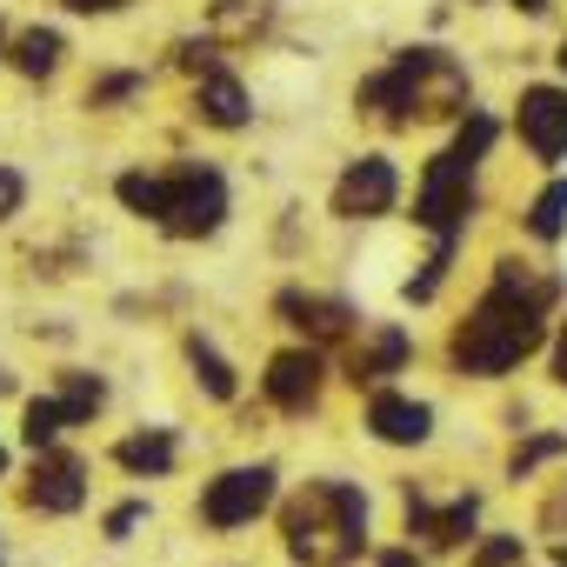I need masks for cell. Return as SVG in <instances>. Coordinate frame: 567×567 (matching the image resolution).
I'll use <instances>...</instances> for the list:
<instances>
[{"label": "cell", "mask_w": 567, "mask_h": 567, "mask_svg": "<svg viewBox=\"0 0 567 567\" xmlns=\"http://www.w3.org/2000/svg\"><path fill=\"white\" fill-rule=\"evenodd\" d=\"M267 501H274V467H227L220 481H207L200 520H207V527H240V520H254Z\"/></svg>", "instance_id": "cell-6"}, {"label": "cell", "mask_w": 567, "mask_h": 567, "mask_svg": "<svg viewBox=\"0 0 567 567\" xmlns=\"http://www.w3.org/2000/svg\"><path fill=\"white\" fill-rule=\"evenodd\" d=\"M101 401H107V388H101L94 374H68V388H61L68 421H94V414H101Z\"/></svg>", "instance_id": "cell-21"}, {"label": "cell", "mask_w": 567, "mask_h": 567, "mask_svg": "<svg viewBox=\"0 0 567 567\" xmlns=\"http://www.w3.org/2000/svg\"><path fill=\"white\" fill-rule=\"evenodd\" d=\"M21 194H28V187H21V174H14V167H0V220L21 214Z\"/></svg>", "instance_id": "cell-26"}, {"label": "cell", "mask_w": 567, "mask_h": 567, "mask_svg": "<svg viewBox=\"0 0 567 567\" xmlns=\"http://www.w3.org/2000/svg\"><path fill=\"white\" fill-rule=\"evenodd\" d=\"M368 427L394 447H421L434 434V408L427 401H408V394H374L368 401Z\"/></svg>", "instance_id": "cell-10"}, {"label": "cell", "mask_w": 567, "mask_h": 567, "mask_svg": "<svg viewBox=\"0 0 567 567\" xmlns=\"http://www.w3.org/2000/svg\"><path fill=\"white\" fill-rule=\"evenodd\" d=\"M54 61H61V34H54V28H28V34L14 41V68H21V74H48Z\"/></svg>", "instance_id": "cell-19"}, {"label": "cell", "mask_w": 567, "mask_h": 567, "mask_svg": "<svg viewBox=\"0 0 567 567\" xmlns=\"http://www.w3.org/2000/svg\"><path fill=\"white\" fill-rule=\"evenodd\" d=\"M514 8H527V14H547V0H514Z\"/></svg>", "instance_id": "cell-31"}, {"label": "cell", "mask_w": 567, "mask_h": 567, "mask_svg": "<svg viewBox=\"0 0 567 567\" xmlns=\"http://www.w3.org/2000/svg\"><path fill=\"white\" fill-rule=\"evenodd\" d=\"M520 141L534 161H560L567 154V87H520Z\"/></svg>", "instance_id": "cell-8"}, {"label": "cell", "mask_w": 567, "mask_h": 567, "mask_svg": "<svg viewBox=\"0 0 567 567\" xmlns=\"http://www.w3.org/2000/svg\"><path fill=\"white\" fill-rule=\"evenodd\" d=\"M467 101V74L441 54V48H408L394 54V68H381L374 81H361V107L408 121V114H454Z\"/></svg>", "instance_id": "cell-4"}, {"label": "cell", "mask_w": 567, "mask_h": 567, "mask_svg": "<svg viewBox=\"0 0 567 567\" xmlns=\"http://www.w3.org/2000/svg\"><path fill=\"white\" fill-rule=\"evenodd\" d=\"M200 114L214 121V127H240L247 121V94H240V81L234 74H200Z\"/></svg>", "instance_id": "cell-15"}, {"label": "cell", "mask_w": 567, "mask_h": 567, "mask_svg": "<svg viewBox=\"0 0 567 567\" xmlns=\"http://www.w3.org/2000/svg\"><path fill=\"white\" fill-rule=\"evenodd\" d=\"M81 501H87V467H81L74 454H54V461H41V467H34L28 507H41V514H74Z\"/></svg>", "instance_id": "cell-11"}, {"label": "cell", "mask_w": 567, "mask_h": 567, "mask_svg": "<svg viewBox=\"0 0 567 567\" xmlns=\"http://www.w3.org/2000/svg\"><path fill=\"white\" fill-rule=\"evenodd\" d=\"M141 520H147V507H141V501H127V507H114V514H107V540H127V534H134Z\"/></svg>", "instance_id": "cell-25"}, {"label": "cell", "mask_w": 567, "mask_h": 567, "mask_svg": "<svg viewBox=\"0 0 567 567\" xmlns=\"http://www.w3.org/2000/svg\"><path fill=\"white\" fill-rule=\"evenodd\" d=\"M527 234H534V240H560V234H567V181H547V187L534 194Z\"/></svg>", "instance_id": "cell-17"}, {"label": "cell", "mask_w": 567, "mask_h": 567, "mask_svg": "<svg viewBox=\"0 0 567 567\" xmlns=\"http://www.w3.org/2000/svg\"><path fill=\"white\" fill-rule=\"evenodd\" d=\"M280 315H295V328H308L315 341H341L354 328L348 301H321V295H280Z\"/></svg>", "instance_id": "cell-13"}, {"label": "cell", "mask_w": 567, "mask_h": 567, "mask_svg": "<svg viewBox=\"0 0 567 567\" xmlns=\"http://www.w3.org/2000/svg\"><path fill=\"white\" fill-rule=\"evenodd\" d=\"M394 194H401L394 161H388V154H361V161L334 181V214H341V220H374V214L394 207Z\"/></svg>", "instance_id": "cell-7"}, {"label": "cell", "mask_w": 567, "mask_h": 567, "mask_svg": "<svg viewBox=\"0 0 567 567\" xmlns=\"http://www.w3.org/2000/svg\"><path fill=\"white\" fill-rule=\"evenodd\" d=\"M0 474H8V447H0Z\"/></svg>", "instance_id": "cell-33"}, {"label": "cell", "mask_w": 567, "mask_h": 567, "mask_svg": "<svg viewBox=\"0 0 567 567\" xmlns=\"http://www.w3.org/2000/svg\"><path fill=\"white\" fill-rule=\"evenodd\" d=\"M560 567H567V547H560Z\"/></svg>", "instance_id": "cell-34"}, {"label": "cell", "mask_w": 567, "mask_h": 567, "mask_svg": "<svg viewBox=\"0 0 567 567\" xmlns=\"http://www.w3.org/2000/svg\"><path fill=\"white\" fill-rule=\"evenodd\" d=\"M74 14H114V8H127V0H68Z\"/></svg>", "instance_id": "cell-28"}, {"label": "cell", "mask_w": 567, "mask_h": 567, "mask_svg": "<svg viewBox=\"0 0 567 567\" xmlns=\"http://www.w3.org/2000/svg\"><path fill=\"white\" fill-rule=\"evenodd\" d=\"M114 461H121L127 474H167V467H174V434H167V427L127 434V441L114 447Z\"/></svg>", "instance_id": "cell-14"}, {"label": "cell", "mask_w": 567, "mask_h": 567, "mask_svg": "<svg viewBox=\"0 0 567 567\" xmlns=\"http://www.w3.org/2000/svg\"><path fill=\"white\" fill-rule=\"evenodd\" d=\"M381 567H421V554H414V547H388Z\"/></svg>", "instance_id": "cell-29"}, {"label": "cell", "mask_w": 567, "mask_h": 567, "mask_svg": "<svg viewBox=\"0 0 567 567\" xmlns=\"http://www.w3.org/2000/svg\"><path fill=\"white\" fill-rule=\"evenodd\" d=\"M474 214V161L467 154H434L427 174H421V194H414V220L434 227V240H454Z\"/></svg>", "instance_id": "cell-5"}, {"label": "cell", "mask_w": 567, "mask_h": 567, "mask_svg": "<svg viewBox=\"0 0 567 567\" xmlns=\"http://www.w3.org/2000/svg\"><path fill=\"white\" fill-rule=\"evenodd\" d=\"M560 74H567V41H560Z\"/></svg>", "instance_id": "cell-32"}, {"label": "cell", "mask_w": 567, "mask_h": 567, "mask_svg": "<svg viewBox=\"0 0 567 567\" xmlns=\"http://www.w3.org/2000/svg\"><path fill=\"white\" fill-rule=\"evenodd\" d=\"M554 381L567 388V328H560V348H554Z\"/></svg>", "instance_id": "cell-30"}, {"label": "cell", "mask_w": 567, "mask_h": 567, "mask_svg": "<svg viewBox=\"0 0 567 567\" xmlns=\"http://www.w3.org/2000/svg\"><path fill=\"white\" fill-rule=\"evenodd\" d=\"M474 514H481V501H474V494H461V501H447V507H427V494H408V527H414V534H427L434 547L467 540V534H474Z\"/></svg>", "instance_id": "cell-12"}, {"label": "cell", "mask_w": 567, "mask_h": 567, "mask_svg": "<svg viewBox=\"0 0 567 567\" xmlns=\"http://www.w3.org/2000/svg\"><path fill=\"white\" fill-rule=\"evenodd\" d=\"M121 200L181 240H200L227 220V181L200 161H181L174 174H121Z\"/></svg>", "instance_id": "cell-3"}, {"label": "cell", "mask_w": 567, "mask_h": 567, "mask_svg": "<svg viewBox=\"0 0 567 567\" xmlns=\"http://www.w3.org/2000/svg\"><path fill=\"white\" fill-rule=\"evenodd\" d=\"M61 427H68V408H61V401H28L21 434H28V447H34V454H48V447L61 441Z\"/></svg>", "instance_id": "cell-20"}, {"label": "cell", "mask_w": 567, "mask_h": 567, "mask_svg": "<svg viewBox=\"0 0 567 567\" xmlns=\"http://www.w3.org/2000/svg\"><path fill=\"white\" fill-rule=\"evenodd\" d=\"M280 534L301 567H348L368 547V494L348 481H308L280 514Z\"/></svg>", "instance_id": "cell-2"}, {"label": "cell", "mask_w": 567, "mask_h": 567, "mask_svg": "<svg viewBox=\"0 0 567 567\" xmlns=\"http://www.w3.org/2000/svg\"><path fill=\"white\" fill-rule=\"evenodd\" d=\"M134 87H141L134 74H114V81H101V87H94V101H121V94H134Z\"/></svg>", "instance_id": "cell-27"}, {"label": "cell", "mask_w": 567, "mask_h": 567, "mask_svg": "<svg viewBox=\"0 0 567 567\" xmlns=\"http://www.w3.org/2000/svg\"><path fill=\"white\" fill-rule=\"evenodd\" d=\"M260 388H267V401H274V408H288V414L315 408V394H321V354H315V348H288V354H274Z\"/></svg>", "instance_id": "cell-9"}, {"label": "cell", "mask_w": 567, "mask_h": 567, "mask_svg": "<svg viewBox=\"0 0 567 567\" xmlns=\"http://www.w3.org/2000/svg\"><path fill=\"white\" fill-rule=\"evenodd\" d=\"M494 134H501V127H494V114H467V121H461V134H454V154H467V161L481 167V154L494 147Z\"/></svg>", "instance_id": "cell-23"}, {"label": "cell", "mask_w": 567, "mask_h": 567, "mask_svg": "<svg viewBox=\"0 0 567 567\" xmlns=\"http://www.w3.org/2000/svg\"><path fill=\"white\" fill-rule=\"evenodd\" d=\"M408 361V334L401 328H381L361 354H354V381H381V374H394Z\"/></svg>", "instance_id": "cell-16"}, {"label": "cell", "mask_w": 567, "mask_h": 567, "mask_svg": "<svg viewBox=\"0 0 567 567\" xmlns=\"http://www.w3.org/2000/svg\"><path fill=\"white\" fill-rule=\"evenodd\" d=\"M0 41H8V34H0Z\"/></svg>", "instance_id": "cell-35"}, {"label": "cell", "mask_w": 567, "mask_h": 567, "mask_svg": "<svg viewBox=\"0 0 567 567\" xmlns=\"http://www.w3.org/2000/svg\"><path fill=\"white\" fill-rule=\"evenodd\" d=\"M187 361H194V374H200V388H207L214 401H234V368H227L200 334H187Z\"/></svg>", "instance_id": "cell-18"}, {"label": "cell", "mask_w": 567, "mask_h": 567, "mask_svg": "<svg viewBox=\"0 0 567 567\" xmlns=\"http://www.w3.org/2000/svg\"><path fill=\"white\" fill-rule=\"evenodd\" d=\"M554 454H567V434H534V441H520V447L507 454V474L520 481V474H534V467L554 461Z\"/></svg>", "instance_id": "cell-22"}, {"label": "cell", "mask_w": 567, "mask_h": 567, "mask_svg": "<svg viewBox=\"0 0 567 567\" xmlns=\"http://www.w3.org/2000/svg\"><path fill=\"white\" fill-rule=\"evenodd\" d=\"M520 560V534H494L481 554H474V567H514Z\"/></svg>", "instance_id": "cell-24"}, {"label": "cell", "mask_w": 567, "mask_h": 567, "mask_svg": "<svg viewBox=\"0 0 567 567\" xmlns=\"http://www.w3.org/2000/svg\"><path fill=\"white\" fill-rule=\"evenodd\" d=\"M540 301H547V288H527L520 267L501 260V280L467 315V328L454 334V368L461 374H507V368H520L540 348Z\"/></svg>", "instance_id": "cell-1"}]
</instances>
